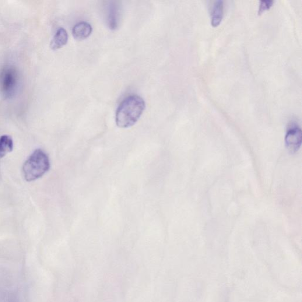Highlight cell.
I'll use <instances>...</instances> for the list:
<instances>
[{
	"instance_id": "6da1fadb",
	"label": "cell",
	"mask_w": 302,
	"mask_h": 302,
	"mask_svg": "<svg viewBox=\"0 0 302 302\" xmlns=\"http://www.w3.org/2000/svg\"><path fill=\"white\" fill-rule=\"evenodd\" d=\"M145 109V103L136 94L122 102L116 112V123L119 128H128L135 125Z\"/></svg>"
},
{
	"instance_id": "7a4b0ae2",
	"label": "cell",
	"mask_w": 302,
	"mask_h": 302,
	"mask_svg": "<svg viewBox=\"0 0 302 302\" xmlns=\"http://www.w3.org/2000/svg\"><path fill=\"white\" fill-rule=\"evenodd\" d=\"M51 164L47 154L38 149L31 154L24 163L23 171L27 181H33L43 176L50 169Z\"/></svg>"
},
{
	"instance_id": "3957f363",
	"label": "cell",
	"mask_w": 302,
	"mask_h": 302,
	"mask_svg": "<svg viewBox=\"0 0 302 302\" xmlns=\"http://www.w3.org/2000/svg\"><path fill=\"white\" fill-rule=\"evenodd\" d=\"M18 76L15 69L9 68L3 71L2 74L0 84L3 93L6 95L12 94L16 89Z\"/></svg>"
},
{
	"instance_id": "277c9868",
	"label": "cell",
	"mask_w": 302,
	"mask_h": 302,
	"mask_svg": "<svg viewBox=\"0 0 302 302\" xmlns=\"http://www.w3.org/2000/svg\"><path fill=\"white\" fill-rule=\"evenodd\" d=\"M121 10L117 2H110L107 6L106 21L111 30L117 29L120 23Z\"/></svg>"
},
{
	"instance_id": "5b68a950",
	"label": "cell",
	"mask_w": 302,
	"mask_h": 302,
	"mask_svg": "<svg viewBox=\"0 0 302 302\" xmlns=\"http://www.w3.org/2000/svg\"><path fill=\"white\" fill-rule=\"evenodd\" d=\"M302 140L301 129L297 125H292L287 130L285 142L287 148L291 153L296 152L300 148Z\"/></svg>"
},
{
	"instance_id": "8992f818",
	"label": "cell",
	"mask_w": 302,
	"mask_h": 302,
	"mask_svg": "<svg viewBox=\"0 0 302 302\" xmlns=\"http://www.w3.org/2000/svg\"><path fill=\"white\" fill-rule=\"evenodd\" d=\"M92 27L90 24L85 22H80L73 27V36L76 39L82 40L90 36L92 34Z\"/></svg>"
},
{
	"instance_id": "52a82bcc",
	"label": "cell",
	"mask_w": 302,
	"mask_h": 302,
	"mask_svg": "<svg viewBox=\"0 0 302 302\" xmlns=\"http://www.w3.org/2000/svg\"><path fill=\"white\" fill-rule=\"evenodd\" d=\"M224 15V2L221 0H218L214 3L211 9V23L212 25L217 27L222 21Z\"/></svg>"
},
{
	"instance_id": "ba28073f",
	"label": "cell",
	"mask_w": 302,
	"mask_h": 302,
	"mask_svg": "<svg viewBox=\"0 0 302 302\" xmlns=\"http://www.w3.org/2000/svg\"><path fill=\"white\" fill-rule=\"evenodd\" d=\"M68 34L63 28H60L51 41V47L53 50H58L68 43Z\"/></svg>"
},
{
	"instance_id": "9c48e42d",
	"label": "cell",
	"mask_w": 302,
	"mask_h": 302,
	"mask_svg": "<svg viewBox=\"0 0 302 302\" xmlns=\"http://www.w3.org/2000/svg\"><path fill=\"white\" fill-rule=\"evenodd\" d=\"M13 149V141L11 136L3 135L0 137V159L11 152Z\"/></svg>"
},
{
	"instance_id": "30bf717a",
	"label": "cell",
	"mask_w": 302,
	"mask_h": 302,
	"mask_svg": "<svg viewBox=\"0 0 302 302\" xmlns=\"http://www.w3.org/2000/svg\"><path fill=\"white\" fill-rule=\"evenodd\" d=\"M273 1H262L259 6L258 11L259 15H261L263 13L269 10L273 6Z\"/></svg>"
}]
</instances>
